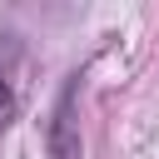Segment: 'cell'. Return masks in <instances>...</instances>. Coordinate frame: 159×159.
<instances>
[{"mask_svg": "<svg viewBox=\"0 0 159 159\" xmlns=\"http://www.w3.org/2000/svg\"><path fill=\"white\" fill-rule=\"evenodd\" d=\"M45 144H50V159H80V129H75V84L60 94Z\"/></svg>", "mask_w": 159, "mask_h": 159, "instance_id": "obj_1", "label": "cell"}, {"mask_svg": "<svg viewBox=\"0 0 159 159\" xmlns=\"http://www.w3.org/2000/svg\"><path fill=\"white\" fill-rule=\"evenodd\" d=\"M20 109V40L0 35V129Z\"/></svg>", "mask_w": 159, "mask_h": 159, "instance_id": "obj_2", "label": "cell"}]
</instances>
